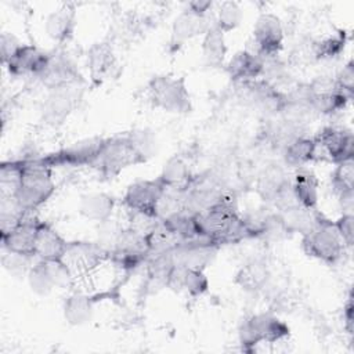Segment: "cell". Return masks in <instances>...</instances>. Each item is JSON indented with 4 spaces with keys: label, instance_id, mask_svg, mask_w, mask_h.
<instances>
[{
    "label": "cell",
    "instance_id": "1",
    "mask_svg": "<svg viewBox=\"0 0 354 354\" xmlns=\"http://www.w3.org/2000/svg\"><path fill=\"white\" fill-rule=\"evenodd\" d=\"M21 170L18 187L12 195L19 209L28 214L44 205L55 191L51 167L43 163L41 158L17 159Z\"/></svg>",
    "mask_w": 354,
    "mask_h": 354
},
{
    "label": "cell",
    "instance_id": "2",
    "mask_svg": "<svg viewBox=\"0 0 354 354\" xmlns=\"http://www.w3.org/2000/svg\"><path fill=\"white\" fill-rule=\"evenodd\" d=\"M289 333V326L270 313H259L245 318L238 329L242 350L248 353H252L261 343H278L286 339Z\"/></svg>",
    "mask_w": 354,
    "mask_h": 354
},
{
    "label": "cell",
    "instance_id": "3",
    "mask_svg": "<svg viewBox=\"0 0 354 354\" xmlns=\"http://www.w3.org/2000/svg\"><path fill=\"white\" fill-rule=\"evenodd\" d=\"M148 95L153 106L171 113H188L192 109L185 77L153 76L148 83Z\"/></svg>",
    "mask_w": 354,
    "mask_h": 354
},
{
    "label": "cell",
    "instance_id": "4",
    "mask_svg": "<svg viewBox=\"0 0 354 354\" xmlns=\"http://www.w3.org/2000/svg\"><path fill=\"white\" fill-rule=\"evenodd\" d=\"M301 236V248L304 253L326 264L337 263L346 250L335 224L324 217L313 230Z\"/></svg>",
    "mask_w": 354,
    "mask_h": 354
},
{
    "label": "cell",
    "instance_id": "5",
    "mask_svg": "<svg viewBox=\"0 0 354 354\" xmlns=\"http://www.w3.org/2000/svg\"><path fill=\"white\" fill-rule=\"evenodd\" d=\"M142 163L137 151L134 149L129 136H115L105 138L101 152L94 163L104 177L112 178L129 166Z\"/></svg>",
    "mask_w": 354,
    "mask_h": 354
},
{
    "label": "cell",
    "instance_id": "6",
    "mask_svg": "<svg viewBox=\"0 0 354 354\" xmlns=\"http://www.w3.org/2000/svg\"><path fill=\"white\" fill-rule=\"evenodd\" d=\"M151 256L147 235L130 227L122 230L115 248L109 253L112 263L124 272H131L145 264Z\"/></svg>",
    "mask_w": 354,
    "mask_h": 354
},
{
    "label": "cell",
    "instance_id": "7",
    "mask_svg": "<svg viewBox=\"0 0 354 354\" xmlns=\"http://www.w3.org/2000/svg\"><path fill=\"white\" fill-rule=\"evenodd\" d=\"M314 138V160L340 163L353 159L354 136L351 130L343 127H324Z\"/></svg>",
    "mask_w": 354,
    "mask_h": 354
},
{
    "label": "cell",
    "instance_id": "8",
    "mask_svg": "<svg viewBox=\"0 0 354 354\" xmlns=\"http://www.w3.org/2000/svg\"><path fill=\"white\" fill-rule=\"evenodd\" d=\"M105 142V138L101 137H91L77 142H73L65 148H61L53 153L46 156H40L43 163L48 167H58V166H94L101 148Z\"/></svg>",
    "mask_w": 354,
    "mask_h": 354
},
{
    "label": "cell",
    "instance_id": "9",
    "mask_svg": "<svg viewBox=\"0 0 354 354\" xmlns=\"http://www.w3.org/2000/svg\"><path fill=\"white\" fill-rule=\"evenodd\" d=\"M165 191L166 185L159 177L152 180H138L127 187L123 196V205L130 212L158 217V206Z\"/></svg>",
    "mask_w": 354,
    "mask_h": 354
},
{
    "label": "cell",
    "instance_id": "10",
    "mask_svg": "<svg viewBox=\"0 0 354 354\" xmlns=\"http://www.w3.org/2000/svg\"><path fill=\"white\" fill-rule=\"evenodd\" d=\"M252 53L260 55L263 59L274 58L279 54L283 46V26L281 19L272 12H263L256 19L253 26Z\"/></svg>",
    "mask_w": 354,
    "mask_h": 354
},
{
    "label": "cell",
    "instance_id": "11",
    "mask_svg": "<svg viewBox=\"0 0 354 354\" xmlns=\"http://www.w3.org/2000/svg\"><path fill=\"white\" fill-rule=\"evenodd\" d=\"M80 97L82 90L79 82L50 90L41 106V115L46 123L53 126L61 124L76 108Z\"/></svg>",
    "mask_w": 354,
    "mask_h": 354
},
{
    "label": "cell",
    "instance_id": "12",
    "mask_svg": "<svg viewBox=\"0 0 354 354\" xmlns=\"http://www.w3.org/2000/svg\"><path fill=\"white\" fill-rule=\"evenodd\" d=\"M218 248L220 246L205 238H196L180 242L171 249V252L176 266L205 271L216 257Z\"/></svg>",
    "mask_w": 354,
    "mask_h": 354
},
{
    "label": "cell",
    "instance_id": "13",
    "mask_svg": "<svg viewBox=\"0 0 354 354\" xmlns=\"http://www.w3.org/2000/svg\"><path fill=\"white\" fill-rule=\"evenodd\" d=\"M105 259H109L108 252L97 242L75 241L68 243L64 261L69 266L73 275L87 274L100 266Z\"/></svg>",
    "mask_w": 354,
    "mask_h": 354
},
{
    "label": "cell",
    "instance_id": "14",
    "mask_svg": "<svg viewBox=\"0 0 354 354\" xmlns=\"http://www.w3.org/2000/svg\"><path fill=\"white\" fill-rule=\"evenodd\" d=\"M50 54L32 44H22L17 53L4 65L11 76H36L39 77L47 68Z\"/></svg>",
    "mask_w": 354,
    "mask_h": 354
},
{
    "label": "cell",
    "instance_id": "15",
    "mask_svg": "<svg viewBox=\"0 0 354 354\" xmlns=\"http://www.w3.org/2000/svg\"><path fill=\"white\" fill-rule=\"evenodd\" d=\"M39 223V220L25 216L15 227L1 234L3 250L35 257V243Z\"/></svg>",
    "mask_w": 354,
    "mask_h": 354
},
{
    "label": "cell",
    "instance_id": "16",
    "mask_svg": "<svg viewBox=\"0 0 354 354\" xmlns=\"http://www.w3.org/2000/svg\"><path fill=\"white\" fill-rule=\"evenodd\" d=\"M245 88V95L256 106L268 112H279L286 108L288 97L264 79L239 83Z\"/></svg>",
    "mask_w": 354,
    "mask_h": 354
},
{
    "label": "cell",
    "instance_id": "17",
    "mask_svg": "<svg viewBox=\"0 0 354 354\" xmlns=\"http://www.w3.org/2000/svg\"><path fill=\"white\" fill-rule=\"evenodd\" d=\"M79 73L75 64L65 54H50L47 68L39 76V80L48 90L79 82Z\"/></svg>",
    "mask_w": 354,
    "mask_h": 354
},
{
    "label": "cell",
    "instance_id": "18",
    "mask_svg": "<svg viewBox=\"0 0 354 354\" xmlns=\"http://www.w3.org/2000/svg\"><path fill=\"white\" fill-rule=\"evenodd\" d=\"M263 69L264 59L246 48L236 51L225 65L228 76L236 83L250 82L261 77Z\"/></svg>",
    "mask_w": 354,
    "mask_h": 354
},
{
    "label": "cell",
    "instance_id": "19",
    "mask_svg": "<svg viewBox=\"0 0 354 354\" xmlns=\"http://www.w3.org/2000/svg\"><path fill=\"white\" fill-rule=\"evenodd\" d=\"M213 24L214 18L210 14H196L187 8L174 19L171 26V39L181 43L199 35H205Z\"/></svg>",
    "mask_w": 354,
    "mask_h": 354
},
{
    "label": "cell",
    "instance_id": "20",
    "mask_svg": "<svg viewBox=\"0 0 354 354\" xmlns=\"http://www.w3.org/2000/svg\"><path fill=\"white\" fill-rule=\"evenodd\" d=\"M68 243L69 242L59 235L57 230L40 221L35 243V257L39 260H61L66 253Z\"/></svg>",
    "mask_w": 354,
    "mask_h": 354
},
{
    "label": "cell",
    "instance_id": "21",
    "mask_svg": "<svg viewBox=\"0 0 354 354\" xmlns=\"http://www.w3.org/2000/svg\"><path fill=\"white\" fill-rule=\"evenodd\" d=\"M292 184L286 170L279 165H268L257 178V192L263 201L274 202Z\"/></svg>",
    "mask_w": 354,
    "mask_h": 354
},
{
    "label": "cell",
    "instance_id": "22",
    "mask_svg": "<svg viewBox=\"0 0 354 354\" xmlns=\"http://www.w3.org/2000/svg\"><path fill=\"white\" fill-rule=\"evenodd\" d=\"M116 66V58L112 47L105 43H95L87 51V68L93 82L101 83L112 73Z\"/></svg>",
    "mask_w": 354,
    "mask_h": 354
},
{
    "label": "cell",
    "instance_id": "23",
    "mask_svg": "<svg viewBox=\"0 0 354 354\" xmlns=\"http://www.w3.org/2000/svg\"><path fill=\"white\" fill-rule=\"evenodd\" d=\"M76 26V12L75 8L65 6L57 11H53L47 15L44 22V30L46 35L57 41V43H65L71 40L73 36Z\"/></svg>",
    "mask_w": 354,
    "mask_h": 354
},
{
    "label": "cell",
    "instance_id": "24",
    "mask_svg": "<svg viewBox=\"0 0 354 354\" xmlns=\"http://www.w3.org/2000/svg\"><path fill=\"white\" fill-rule=\"evenodd\" d=\"M278 217L286 232H299L304 235L318 224L322 214H319L317 209H307L300 205H295L279 210Z\"/></svg>",
    "mask_w": 354,
    "mask_h": 354
},
{
    "label": "cell",
    "instance_id": "25",
    "mask_svg": "<svg viewBox=\"0 0 354 354\" xmlns=\"http://www.w3.org/2000/svg\"><path fill=\"white\" fill-rule=\"evenodd\" d=\"M115 209V199L105 192H88L80 196L79 212L83 217L102 223L111 218Z\"/></svg>",
    "mask_w": 354,
    "mask_h": 354
},
{
    "label": "cell",
    "instance_id": "26",
    "mask_svg": "<svg viewBox=\"0 0 354 354\" xmlns=\"http://www.w3.org/2000/svg\"><path fill=\"white\" fill-rule=\"evenodd\" d=\"M292 192L296 202L307 209H317L318 205V180L310 170L300 167L292 178Z\"/></svg>",
    "mask_w": 354,
    "mask_h": 354
},
{
    "label": "cell",
    "instance_id": "27",
    "mask_svg": "<svg viewBox=\"0 0 354 354\" xmlns=\"http://www.w3.org/2000/svg\"><path fill=\"white\" fill-rule=\"evenodd\" d=\"M94 297L84 293H72L64 301V318L69 325L80 326L91 321L94 313Z\"/></svg>",
    "mask_w": 354,
    "mask_h": 354
},
{
    "label": "cell",
    "instance_id": "28",
    "mask_svg": "<svg viewBox=\"0 0 354 354\" xmlns=\"http://www.w3.org/2000/svg\"><path fill=\"white\" fill-rule=\"evenodd\" d=\"M159 178L166 185V188L174 189H187L194 180L189 166L181 156L177 155L169 158L165 162Z\"/></svg>",
    "mask_w": 354,
    "mask_h": 354
},
{
    "label": "cell",
    "instance_id": "29",
    "mask_svg": "<svg viewBox=\"0 0 354 354\" xmlns=\"http://www.w3.org/2000/svg\"><path fill=\"white\" fill-rule=\"evenodd\" d=\"M314 149L315 142L313 137L299 136L285 144L283 160L289 167H304L310 162H314Z\"/></svg>",
    "mask_w": 354,
    "mask_h": 354
},
{
    "label": "cell",
    "instance_id": "30",
    "mask_svg": "<svg viewBox=\"0 0 354 354\" xmlns=\"http://www.w3.org/2000/svg\"><path fill=\"white\" fill-rule=\"evenodd\" d=\"M306 88H307V86H306ZM351 98L353 97L347 95L346 93H343L339 88L326 91V93H321V94H310L307 90L308 108L315 112L324 113V115H332V113H337V112L343 111Z\"/></svg>",
    "mask_w": 354,
    "mask_h": 354
},
{
    "label": "cell",
    "instance_id": "31",
    "mask_svg": "<svg viewBox=\"0 0 354 354\" xmlns=\"http://www.w3.org/2000/svg\"><path fill=\"white\" fill-rule=\"evenodd\" d=\"M224 32H221L214 24L203 35L202 54L203 59L209 66H221L227 55V44L224 39Z\"/></svg>",
    "mask_w": 354,
    "mask_h": 354
},
{
    "label": "cell",
    "instance_id": "32",
    "mask_svg": "<svg viewBox=\"0 0 354 354\" xmlns=\"http://www.w3.org/2000/svg\"><path fill=\"white\" fill-rule=\"evenodd\" d=\"M268 279V268L263 261L253 260L239 268L235 275V283L246 292H257L263 289Z\"/></svg>",
    "mask_w": 354,
    "mask_h": 354
},
{
    "label": "cell",
    "instance_id": "33",
    "mask_svg": "<svg viewBox=\"0 0 354 354\" xmlns=\"http://www.w3.org/2000/svg\"><path fill=\"white\" fill-rule=\"evenodd\" d=\"M147 241L149 245L151 254L170 250L174 246H177L180 242H183L177 236V234L166 225L163 220H158L153 228L147 234Z\"/></svg>",
    "mask_w": 354,
    "mask_h": 354
},
{
    "label": "cell",
    "instance_id": "34",
    "mask_svg": "<svg viewBox=\"0 0 354 354\" xmlns=\"http://www.w3.org/2000/svg\"><path fill=\"white\" fill-rule=\"evenodd\" d=\"M346 43H347V33L344 30H339L335 35H330L328 37L314 41L311 47L313 55L317 59L336 58L344 51Z\"/></svg>",
    "mask_w": 354,
    "mask_h": 354
},
{
    "label": "cell",
    "instance_id": "35",
    "mask_svg": "<svg viewBox=\"0 0 354 354\" xmlns=\"http://www.w3.org/2000/svg\"><path fill=\"white\" fill-rule=\"evenodd\" d=\"M26 277L32 292H35L39 296H47L48 293L53 292V289H55V285L53 282V278L48 272L44 260H37L30 267Z\"/></svg>",
    "mask_w": 354,
    "mask_h": 354
},
{
    "label": "cell",
    "instance_id": "36",
    "mask_svg": "<svg viewBox=\"0 0 354 354\" xmlns=\"http://www.w3.org/2000/svg\"><path fill=\"white\" fill-rule=\"evenodd\" d=\"M330 184L337 196L354 192V162L353 159L336 163L330 174Z\"/></svg>",
    "mask_w": 354,
    "mask_h": 354
},
{
    "label": "cell",
    "instance_id": "37",
    "mask_svg": "<svg viewBox=\"0 0 354 354\" xmlns=\"http://www.w3.org/2000/svg\"><path fill=\"white\" fill-rule=\"evenodd\" d=\"M242 21V8L235 1H223L214 17V25L224 33L234 30Z\"/></svg>",
    "mask_w": 354,
    "mask_h": 354
},
{
    "label": "cell",
    "instance_id": "38",
    "mask_svg": "<svg viewBox=\"0 0 354 354\" xmlns=\"http://www.w3.org/2000/svg\"><path fill=\"white\" fill-rule=\"evenodd\" d=\"M134 149L141 158L142 163L152 158L156 152V138L155 134L148 129H138L127 133Z\"/></svg>",
    "mask_w": 354,
    "mask_h": 354
},
{
    "label": "cell",
    "instance_id": "39",
    "mask_svg": "<svg viewBox=\"0 0 354 354\" xmlns=\"http://www.w3.org/2000/svg\"><path fill=\"white\" fill-rule=\"evenodd\" d=\"M123 227H120L118 223L112 221L111 218L102 223H98V228H97V243L104 248L108 254L112 252V249L116 245V241L122 232Z\"/></svg>",
    "mask_w": 354,
    "mask_h": 354
},
{
    "label": "cell",
    "instance_id": "40",
    "mask_svg": "<svg viewBox=\"0 0 354 354\" xmlns=\"http://www.w3.org/2000/svg\"><path fill=\"white\" fill-rule=\"evenodd\" d=\"M32 259L33 257H30V256H24V254H18V253L4 250V254L1 257V263H3V267L10 274H24V272L28 274V271L33 266V264H30Z\"/></svg>",
    "mask_w": 354,
    "mask_h": 354
},
{
    "label": "cell",
    "instance_id": "41",
    "mask_svg": "<svg viewBox=\"0 0 354 354\" xmlns=\"http://www.w3.org/2000/svg\"><path fill=\"white\" fill-rule=\"evenodd\" d=\"M335 228L339 232L346 249H351L354 243V216L353 213H343L335 223Z\"/></svg>",
    "mask_w": 354,
    "mask_h": 354
},
{
    "label": "cell",
    "instance_id": "42",
    "mask_svg": "<svg viewBox=\"0 0 354 354\" xmlns=\"http://www.w3.org/2000/svg\"><path fill=\"white\" fill-rule=\"evenodd\" d=\"M333 79L336 82V86L343 93L353 97V91H354V64H353L351 59L346 65H343V68L336 73V76Z\"/></svg>",
    "mask_w": 354,
    "mask_h": 354
},
{
    "label": "cell",
    "instance_id": "43",
    "mask_svg": "<svg viewBox=\"0 0 354 354\" xmlns=\"http://www.w3.org/2000/svg\"><path fill=\"white\" fill-rule=\"evenodd\" d=\"M21 46H22V43L12 33H8V32L1 33V36H0V55H1L3 65H6L8 62V59L17 53V50Z\"/></svg>",
    "mask_w": 354,
    "mask_h": 354
},
{
    "label": "cell",
    "instance_id": "44",
    "mask_svg": "<svg viewBox=\"0 0 354 354\" xmlns=\"http://www.w3.org/2000/svg\"><path fill=\"white\" fill-rule=\"evenodd\" d=\"M354 304H353V295L350 293L347 297V301L343 307V319H344V329L348 335H353V326H354V318H353Z\"/></svg>",
    "mask_w": 354,
    "mask_h": 354
},
{
    "label": "cell",
    "instance_id": "45",
    "mask_svg": "<svg viewBox=\"0 0 354 354\" xmlns=\"http://www.w3.org/2000/svg\"><path fill=\"white\" fill-rule=\"evenodd\" d=\"M213 3L209 0H195L188 3V10L196 12V14H210Z\"/></svg>",
    "mask_w": 354,
    "mask_h": 354
}]
</instances>
